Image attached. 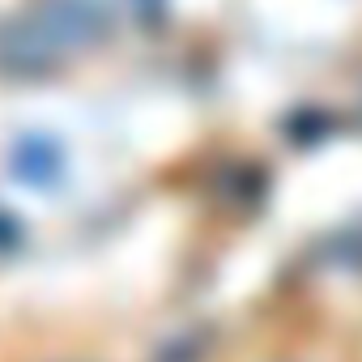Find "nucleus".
<instances>
[{
	"mask_svg": "<svg viewBox=\"0 0 362 362\" xmlns=\"http://www.w3.org/2000/svg\"><path fill=\"white\" fill-rule=\"evenodd\" d=\"M103 30L107 13L98 0H39L0 30V64L35 73L81 52Z\"/></svg>",
	"mask_w": 362,
	"mask_h": 362,
	"instance_id": "1",
	"label": "nucleus"
}]
</instances>
